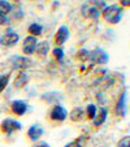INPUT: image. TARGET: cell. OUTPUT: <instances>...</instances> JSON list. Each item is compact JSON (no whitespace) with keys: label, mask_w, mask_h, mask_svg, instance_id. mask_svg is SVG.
<instances>
[{"label":"cell","mask_w":130,"mask_h":147,"mask_svg":"<svg viewBox=\"0 0 130 147\" xmlns=\"http://www.w3.org/2000/svg\"><path fill=\"white\" fill-rule=\"evenodd\" d=\"M105 7H107V4L103 0H100V1H85L81 7V12L86 18L96 20L102 16V12Z\"/></svg>","instance_id":"obj_1"},{"label":"cell","mask_w":130,"mask_h":147,"mask_svg":"<svg viewBox=\"0 0 130 147\" xmlns=\"http://www.w3.org/2000/svg\"><path fill=\"white\" fill-rule=\"evenodd\" d=\"M122 16H124V8H121L119 4L107 5L102 12L103 20L109 25H117L122 20Z\"/></svg>","instance_id":"obj_2"},{"label":"cell","mask_w":130,"mask_h":147,"mask_svg":"<svg viewBox=\"0 0 130 147\" xmlns=\"http://www.w3.org/2000/svg\"><path fill=\"white\" fill-rule=\"evenodd\" d=\"M89 60L91 61L92 64L96 65H104L109 61V55L105 52L103 48H95L90 52V57Z\"/></svg>","instance_id":"obj_3"},{"label":"cell","mask_w":130,"mask_h":147,"mask_svg":"<svg viewBox=\"0 0 130 147\" xmlns=\"http://www.w3.org/2000/svg\"><path fill=\"white\" fill-rule=\"evenodd\" d=\"M22 129V125L21 122H18L17 120L13 119H5L1 121V125H0V130L5 134H12L13 131H18Z\"/></svg>","instance_id":"obj_4"},{"label":"cell","mask_w":130,"mask_h":147,"mask_svg":"<svg viewBox=\"0 0 130 147\" xmlns=\"http://www.w3.org/2000/svg\"><path fill=\"white\" fill-rule=\"evenodd\" d=\"M50 119L56 122H63L68 119V111L61 104H55L50 112Z\"/></svg>","instance_id":"obj_5"},{"label":"cell","mask_w":130,"mask_h":147,"mask_svg":"<svg viewBox=\"0 0 130 147\" xmlns=\"http://www.w3.org/2000/svg\"><path fill=\"white\" fill-rule=\"evenodd\" d=\"M69 34H70V31H69L68 26H65V25L60 26V28L57 29V31L55 33V35H53V43L56 45V47H61V46L68 40Z\"/></svg>","instance_id":"obj_6"},{"label":"cell","mask_w":130,"mask_h":147,"mask_svg":"<svg viewBox=\"0 0 130 147\" xmlns=\"http://www.w3.org/2000/svg\"><path fill=\"white\" fill-rule=\"evenodd\" d=\"M11 63L13 65V69H17L20 72H24V69H28L31 67V60L26 56H13L11 59Z\"/></svg>","instance_id":"obj_7"},{"label":"cell","mask_w":130,"mask_h":147,"mask_svg":"<svg viewBox=\"0 0 130 147\" xmlns=\"http://www.w3.org/2000/svg\"><path fill=\"white\" fill-rule=\"evenodd\" d=\"M36 45H38V39L34 38V36H26L24 39V45H22V52L24 55H26V57L33 53H35L36 50Z\"/></svg>","instance_id":"obj_8"},{"label":"cell","mask_w":130,"mask_h":147,"mask_svg":"<svg viewBox=\"0 0 130 147\" xmlns=\"http://www.w3.org/2000/svg\"><path fill=\"white\" fill-rule=\"evenodd\" d=\"M18 40H20V35L16 33V31L9 29V30L0 38V45L5 46V47H12V46H14Z\"/></svg>","instance_id":"obj_9"},{"label":"cell","mask_w":130,"mask_h":147,"mask_svg":"<svg viewBox=\"0 0 130 147\" xmlns=\"http://www.w3.org/2000/svg\"><path fill=\"white\" fill-rule=\"evenodd\" d=\"M126 90H124V91L121 92V95H120L119 100H117L116 103V107H115V112H116L117 116L120 117H125V115H126V111H127V107H126Z\"/></svg>","instance_id":"obj_10"},{"label":"cell","mask_w":130,"mask_h":147,"mask_svg":"<svg viewBox=\"0 0 130 147\" xmlns=\"http://www.w3.org/2000/svg\"><path fill=\"white\" fill-rule=\"evenodd\" d=\"M11 109L16 116H24L28 111V104L24 100H13L11 103Z\"/></svg>","instance_id":"obj_11"},{"label":"cell","mask_w":130,"mask_h":147,"mask_svg":"<svg viewBox=\"0 0 130 147\" xmlns=\"http://www.w3.org/2000/svg\"><path fill=\"white\" fill-rule=\"evenodd\" d=\"M107 117H108V109L105 108V107H100V108L98 109V112H96V116H95V119L92 120V124H94L95 128H99V126H102V125L105 122Z\"/></svg>","instance_id":"obj_12"},{"label":"cell","mask_w":130,"mask_h":147,"mask_svg":"<svg viewBox=\"0 0 130 147\" xmlns=\"http://www.w3.org/2000/svg\"><path fill=\"white\" fill-rule=\"evenodd\" d=\"M43 133H44V130H43V128H40L39 125H31L28 130V137L33 142H36L38 139H40Z\"/></svg>","instance_id":"obj_13"},{"label":"cell","mask_w":130,"mask_h":147,"mask_svg":"<svg viewBox=\"0 0 130 147\" xmlns=\"http://www.w3.org/2000/svg\"><path fill=\"white\" fill-rule=\"evenodd\" d=\"M86 117V113H85V111H83L82 108H74L72 112L69 113V120L70 121H73V122H78V121H82L83 119Z\"/></svg>","instance_id":"obj_14"},{"label":"cell","mask_w":130,"mask_h":147,"mask_svg":"<svg viewBox=\"0 0 130 147\" xmlns=\"http://www.w3.org/2000/svg\"><path fill=\"white\" fill-rule=\"evenodd\" d=\"M50 51V43L47 40H43V42H38V45H36V55L40 56V57H44Z\"/></svg>","instance_id":"obj_15"},{"label":"cell","mask_w":130,"mask_h":147,"mask_svg":"<svg viewBox=\"0 0 130 147\" xmlns=\"http://www.w3.org/2000/svg\"><path fill=\"white\" fill-rule=\"evenodd\" d=\"M28 82H29V76L26 74L25 72H20L18 76L16 77V80H14V87L21 89V87H24Z\"/></svg>","instance_id":"obj_16"},{"label":"cell","mask_w":130,"mask_h":147,"mask_svg":"<svg viewBox=\"0 0 130 147\" xmlns=\"http://www.w3.org/2000/svg\"><path fill=\"white\" fill-rule=\"evenodd\" d=\"M28 33L30 34V36H34V38H36V36H40L42 33H43V26L39 25V24H31L30 26L28 28Z\"/></svg>","instance_id":"obj_17"},{"label":"cell","mask_w":130,"mask_h":147,"mask_svg":"<svg viewBox=\"0 0 130 147\" xmlns=\"http://www.w3.org/2000/svg\"><path fill=\"white\" fill-rule=\"evenodd\" d=\"M89 57H90V51L86 50V48H82L79 50L77 53H75V59L81 63H86V61H89Z\"/></svg>","instance_id":"obj_18"},{"label":"cell","mask_w":130,"mask_h":147,"mask_svg":"<svg viewBox=\"0 0 130 147\" xmlns=\"http://www.w3.org/2000/svg\"><path fill=\"white\" fill-rule=\"evenodd\" d=\"M96 112H98V107L95 104H89L87 108H86V119L94 120L95 116H96Z\"/></svg>","instance_id":"obj_19"},{"label":"cell","mask_w":130,"mask_h":147,"mask_svg":"<svg viewBox=\"0 0 130 147\" xmlns=\"http://www.w3.org/2000/svg\"><path fill=\"white\" fill-rule=\"evenodd\" d=\"M11 11H12L11 3H8V1H4V0H0V14H4V16H7V14H8Z\"/></svg>","instance_id":"obj_20"},{"label":"cell","mask_w":130,"mask_h":147,"mask_svg":"<svg viewBox=\"0 0 130 147\" xmlns=\"http://www.w3.org/2000/svg\"><path fill=\"white\" fill-rule=\"evenodd\" d=\"M52 55H53V59H55L57 63H61L64 60V51L61 47H55L52 50Z\"/></svg>","instance_id":"obj_21"},{"label":"cell","mask_w":130,"mask_h":147,"mask_svg":"<svg viewBox=\"0 0 130 147\" xmlns=\"http://www.w3.org/2000/svg\"><path fill=\"white\" fill-rule=\"evenodd\" d=\"M9 74H0V92H3L4 89L8 86Z\"/></svg>","instance_id":"obj_22"},{"label":"cell","mask_w":130,"mask_h":147,"mask_svg":"<svg viewBox=\"0 0 130 147\" xmlns=\"http://www.w3.org/2000/svg\"><path fill=\"white\" fill-rule=\"evenodd\" d=\"M116 147H130V136H126L117 142Z\"/></svg>","instance_id":"obj_23"},{"label":"cell","mask_w":130,"mask_h":147,"mask_svg":"<svg viewBox=\"0 0 130 147\" xmlns=\"http://www.w3.org/2000/svg\"><path fill=\"white\" fill-rule=\"evenodd\" d=\"M64 147H82V137H79V138H77L75 141L70 142V143L65 144Z\"/></svg>","instance_id":"obj_24"},{"label":"cell","mask_w":130,"mask_h":147,"mask_svg":"<svg viewBox=\"0 0 130 147\" xmlns=\"http://www.w3.org/2000/svg\"><path fill=\"white\" fill-rule=\"evenodd\" d=\"M9 24V20L7 16H4V14H0V25H8Z\"/></svg>","instance_id":"obj_25"},{"label":"cell","mask_w":130,"mask_h":147,"mask_svg":"<svg viewBox=\"0 0 130 147\" xmlns=\"http://www.w3.org/2000/svg\"><path fill=\"white\" fill-rule=\"evenodd\" d=\"M119 5L121 7V8H127V7H130V0H120L119 1Z\"/></svg>","instance_id":"obj_26"},{"label":"cell","mask_w":130,"mask_h":147,"mask_svg":"<svg viewBox=\"0 0 130 147\" xmlns=\"http://www.w3.org/2000/svg\"><path fill=\"white\" fill-rule=\"evenodd\" d=\"M34 147H51L48 143H46V142H40V143H38V144H35Z\"/></svg>","instance_id":"obj_27"}]
</instances>
